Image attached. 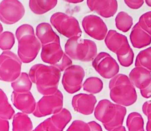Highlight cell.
<instances>
[{"label":"cell","instance_id":"d4e9b609","mask_svg":"<svg viewBox=\"0 0 151 131\" xmlns=\"http://www.w3.org/2000/svg\"><path fill=\"white\" fill-rule=\"evenodd\" d=\"M32 83L29 75L25 72H22L15 80L11 82V86L15 92H25L31 90Z\"/></svg>","mask_w":151,"mask_h":131},{"label":"cell","instance_id":"5bb4252c","mask_svg":"<svg viewBox=\"0 0 151 131\" xmlns=\"http://www.w3.org/2000/svg\"><path fill=\"white\" fill-rule=\"evenodd\" d=\"M82 26L88 36L97 41L104 39L108 32L107 26L104 21L96 15L85 16L82 20Z\"/></svg>","mask_w":151,"mask_h":131},{"label":"cell","instance_id":"d6a6232c","mask_svg":"<svg viewBox=\"0 0 151 131\" xmlns=\"http://www.w3.org/2000/svg\"><path fill=\"white\" fill-rule=\"evenodd\" d=\"M66 131H91L90 127L88 123L83 120H74Z\"/></svg>","mask_w":151,"mask_h":131},{"label":"cell","instance_id":"6da1fadb","mask_svg":"<svg viewBox=\"0 0 151 131\" xmlns=\"http://www.w3.org/2000/svg\"><path fill=\"white\" fill-rule=\"evenodd\" d=\"M61 72L54 66L37 63L30 68L28 75L32 82L35 84L38 92L46 95L58 90Z\"/></svg>","mask_w":151,"mask_h":131},{"label":"cell","instance_id":"484cf974","mask_svg":"<svg viewBox=\"0 0 151 131\" xmlns=\"http://www.w3.org/2000/svg\"><path fill=\"white\" fill-rule=\"evenodd\" d=\"M128 131H145L144 120L142 115L136 112L130 113L126 119Z\"/></svg>","mask_w":151,"mask_h":131},{"label":"cell","instance_id":"f35d334b","mask_svg":"<svg viewBox=\"0 0 151 131\" xmlns=\"http://www.w3.org/2000/svg\"><path fill=\"white\" fill-rule=\"evenodd\" d=\"M111 131H126V129L124 126L121 125L120 126H118V127L113 129Z\"/></svg>","mask_w":151,"mask_h":131},{"label":"cell","instance_id":"30bf717a","mask_svg":"<svg viewBox=\"0 0 151 131\" xmlns=\"http://www.w3.org/2000/svg\"><path fill=\"white\" fill-rule=\"evenodd\" d=\"M96 71L105 79H111L118 74L119 66L117 61L108 53L101 52L92 61Z\"/></svg>","mask_w":151,"mask_h":131},{"label":"cell","instance_id":"7402d4cb","mask_svg":"<svg viewBox=\"0 0 151 131\" xmlns=\"http://www.w3.org/2000/svg\"><path fill=\"white\" fill-rule=\"evenodd\" d=\"M12 131H32V122L28 114L18 112L12 117Z\"/></svg>","mask_w":151,"mask_h":131},{"label":"cell","instance_id":"8d00e7d4","mask_svg":"<svg viewBox=\"0 0 151 131\" xmlns=\"http://www.w3.org/2000/svg\"><path fill=\"white\" fill-rule=\"evenodd\" d=\"M9 124L6 119L0 117V131H9Z\"/></svg>","mask_w":151,"mask_h":131},{"label":"cell","instance_id":"7a4b0ae2","mask_svg":"<svg viewBox=\"0 0 151 131\" xmlns=\"http://www.w3.org/2000/svg\"><path fill=\"white\" fill-rule=\"evenodd\" d=\"M18 41V56L22 62L28 63L37 56L41 43L35 36L33 27L29 24L19 26L15 31Z\"/></svg>","mask_w":151,"mask_h":131},{"label":"cell","instance_id":"9c48e42d","mask_svg":"<svg viewBox=\"0 0 151 131\" xmlns=\"http://www.w3.org/2000/svg\"><path fill=\"white\" fill-rule=\"evenodd\" d=\"M63 107V95L60 90L55 92L44 95L36 104L33 115L42 117L59 112Z\"/></svg>","mask_w":151,"mask_h":131},{"label":"cell","instance_id":"b9f144b4","mask_svg":"<svg viewBox=\"0 0 151 131\" xmlns=\"http://www.w3.org/2000/svg\"><path fill=\"white\" fill-rule=\"evenodd\" d=\"M2 31H3V26L1 24V23L0 22V34L2 32Z\"/></svg>","mask_w":151,"mask_h":131},{"label":"cell","instance_id":"2e32d148","mask_svg":"<svg viewBox=\"0 0 151 131\" xmlns=\"http://www.w3.org/2000/svg\"><path fill=\"white\" fill-rule=\"evenodd\" d=\"M11 99L14 106L22 112L31 114L35 110L37 102L29 91L25 92H17L13 91Z\"/></svg>","mask_w":151,"mask_h":131},{"label":"cell","instance_id":"7c38bea8","mask_svg":"<svg viewBox=\"0 0 151 131\" xmlns=\"http://www.w3.org/2000/svg\"><path fill=\"white\" fill-rule=\"evenodd\" d=\"M85 71L83 67L77 65H71L64 71L61 83L64 90L68 93L73 94L82 88Z\"/></svg>","mask_w":151,"mask_h":131},{"label":"cell","instance_id":"44dd1931","mask_svg":"<svg viewBox=\"0 0 151 131\" xmlns=\"http://www.w3.org/2000/svg\"><path fill=\"white\" fill-rule=\"evenodd\" d=\"M127 42L128 40L125 35L113 29L108 31L104 38V42L107 48L114 53Z\"/></svg>","mask_w":151,"mask_h":131},{"label":"cell","instance_id":"60d3db41","mask_svg":"<svg viewBox=\"0 0 151 131\" xmlns=\"http://www.w3.org/2000/svg\"><path fill=\"white\" fill-rule=\"evenodd\" d=\"M146 5L150 7H151V0H145Z\"/></svg>","mask_w":151,"mask_h":131},{"label":"cell","instance_id":"836d02e7","mask_svg":"<svg viewBox=\"0 0 151 131\" xmlns=\"http://www.w3.org/2000/svg\"><path fill=\"white\" fill-rule=\"evenodd\" d=\"M143 113L147 117L146 123V131H151V100L145 102L142 105Z\"/></svg>","mask_w":151,"mask_h":131},{"label":"cell","instance_id":"4316f807","mask_svg":"<svg viewBox=\"0 0 151 131\" xmlns=\"http://www.w3.org/2000/svg\"><path fill=\"white\" fill-rule=\"evenodd\" d=\"M14 115V109L9 103L5 93L0 88V117L9 120Z\"/></svg>","mask_w":151,"mask_h":131},{"label":"cell","instance_id":"e575fe53","mask_svg":"<svg viewBox=\"0 0 151 131\" xmlns=\"http://www.w3.org/2000/svg\"><path fill=\"white\" fill-rule=\"evenodd\" d=\"M124 2L129 8L132 9H139L144 4V0H124Z\"/></svg>","mask_w":151,"mask_h":131},{"label":"cell","instance_id":"d590c367","mask_svg":"<svg viewBox=\"0 0 151 131\" xmlns=\"http://www.w3.org/2000/svg\"><path fill=\"white\" fill-rule=\"evenodd\" d=\"M140 94L143 98L146 99L151 98V82L147 86L140 89Z\"/></svg>","mask_w":151,"mask_h":131},{"label":"cell","instance_id":"d6986e66","mask_svg":"<svg viewBox=\"0 0 151 131\" xmlns=\"http://www.w3.org/2000/svg\"><path fill=\"white\" fill-rule=\"evenodd\" d=\"M129 38L132 46L135 48L141 49L151 43V35L145 31L138 23L132 28Z\"/></svg>","mask_w":151,"mask_h":131},{"label":"cell","instance_id":"8992f818","mask_svg":"<svg viewBox=\"0 0 151 131\" xmlns=\"http://www.w3.org/2000/svg\"><path fill=\"white\" fill-rule=\"evenodd\" d=\"M40 56L44 62L55 66L61 72L64 71L72 65L71 59L63 52L60 42H54L41 45Z\"/></svg>","mask_w":151,"mask_h":131},{"label":"cell","instance_id":"f546056e","mask_svg":"<svg viewBox=\"0 0 151 131\" xmlns=\"http://www.w3.org/2000/svg\"><path fill=\"white\" fill-rule=\"evenodd\" d=\"M134 65L145 68L151 71V46L143 49L138 53Z\"/></svg>","mask_w":151,"mask_h":131},{"label":"cell","instance_id":"7bdbcfd3","mask_svg":"<svg viewBox=\"0 0 151 131\" xmlns=\"http://www.w3.org/2000/svg\"><path fill=\"white\" fill-rule=\"evenodd\" d=\"M32 131H34V130H32Z\"/></svg>","mask_w":151,"mask_h":131},{"label":"cell","instance_id":"4fadbf2b","mask_svg":"<svg viewBox=\"0 0 151 131\" xmlns=\"http://www.w3.org/2000/svg\"><path fill=\"white\" fill-rule=\"evenodd\" d=\"M71 118L70 112L65 108H63L59 112L53 114L40 123L34 131H63Z\"/></svg>","mask_w":151,"mask_h":131},{"label":"cell","instance_id":"9a60e30c","mask_svg":"<svg viewBox=\"0 0 151 131\" xmlns=\"http://www.w3.org/2000/svg\"><path fill=\"white\" fill-rule=\"evenodd\" d=\"M97 103V99L93 94L78 93L74 95L71 100V105L74 110L84 115L93 113Z\"/></svg>","mask_w":151,"mask_h":131},{"label":"cell","instance_id":"52a82bcc","mask_svg":"<svg viewBox=\"0 0 151 131\" xmlns=\"http://www.w3.org/2000/svg\"><path fill=\"white\" fill-rule=\"evenodd\" d=\"M22 62L13 52L4 51L0 55V80L12 82L21 73Z\"/></svg>","mask_w":151,"mask_h":131},{"label":"cell","instance_id":"ba28073f","mask_svg":"<svg viewBox=\"0 0 151 131\" xmlns=\"http://www.w3.org/2000/svg\"><path fill=\"white\" fill-rule=\"evenodd\" d=\"M50 22L60 34L66 38L81 36L82 31L79 22L72 16L64 12H57L51 15Z\"/></svg>","mask_w":151,"mask_h":131},{"label":"cell","instance_id":"74e56055","mask_svg":"<svg viewBox=\"0 0 151 131\" xmlns=\"http://www.w3.org/2000/svg\"><path fill=\"white\" fill-rule=\"evenodd\" d=\"M88 124L90 127L91 131H103L101 126L95 121L89 122Z\"/></svg>","mask_w":151,"mask_h":131},{"label":"cell","instance_id":"4dcf8cb0","mask_svg":"<svg viewBox=\"0 0 151 131\" xmlns=\"http://www.w3.org/2000/svg\"><path fill=\"white\" fill-rule=\"evenodd\" d=\"M15 43V36L9 31L2 32L0 34V49L2 51H9Z\"/></svg>","mask_w":151,"mask_h":131},{"label":"cell","instance_id":"ab89813d","mask_svg":"<svg viewBox=\"0 0 151 131\" xmlns=\"http://www.w3.org/2000/svg\"><path fill=\"white\" fill-rule=\"evenodd\" d=\"M63 1L70 4H78L84 1V0H63Z\"/></svg>","mask_w":151,"mask_h":131},{"label":"cell","instance_id":"83f0119b","mask_svg":"<svg viewBox=\"0 0 151 131\" xmlns=\"http://www.w3.org/2000/svg\"><path fill=\"white\" fill-rule=\"evenodd\" d=\"M133 23V18L124 11L119 12L115 18L116 28L123 32H128L131 29Z\"/></svg>","mask_w":151,"mask_h":131},{"label":"cell","instance_id":"ffe728a7","mask_svg":"<svg viewBox=\"0 0 151 131\" xmlns=\"http://www.w3.org/2000/svg\"><path fill=\"white\" fill-rule=\"evenodd\" d=\"M36 36L41 45L54 42H60L59 36L53 31L51 25L47 22L40 23L37 26Z\"/></svg>","mask_w":151,"mask_h":131},{"label":"cell","instance_id":"cb8c5ba5","mask_svg":"<svg viewBox=\"0 0 151 131\" xmlns=\"http://www.w3.org/2000/svg\"><path fill=\"white\" fill-rule=\"evenodd\" d=\"M119 63L123 67H129L133 62L134 52L129 41L123 45L116 53Z\"/></svg>","mask_w":151,"mask_h":131},{"label":"cell","instance_id":"277c9868","mask_svg":"<svg viewBox=\"0 0 151 131\" xmlns=\"http://www.w3.org/2000/svg\"><path fill=\"white\" fill-rule=\"evenodd\" d=\"M109 87L110 98L115 103L129 106L134 104L137 99V95L134 86L129 76L124 74L118 73L111 78Z\"/></svg>","mask_w":151,"mask_h":131},{"label":"cell","instance_id":"603a6c76","mask_svg":"<svg viewBox=\"0 0 151 131\" xmlns=\"http://www.w3.org/2000/svg\"><path fill=\"white\" fill-rule=\"evenodd\" d=\"M58 0H29L31 11L37 15H42L55 7Z\"/></svg>","mask_w":151,"mask_h":131},{"label":"cell","instance_id":"e0dca14e","mask_svg":"<svg viewBox=\"0 0 151 131\" xmlns=\"http://www.w3.org/2000/svg\"><path fill=\"white\" fill-rule=\"evenodd\" d=\"M87 5L91 11L106 18L113 16L118 9L117 0H87Z\"/></svg>","mask_w":151,"mask_h":131},{"label":"cell","instance_id":"5b68a950","mask_svg":"<svg viewBox=\"0 0 151 131\" xmlns=\"http://www.w3.org/2000/svg\"><path fill=\"white\" fill-rule=\"evenodd\" d=\"M64 49L65 53L72 59L82 62L93 61L97 55L96 43L81 36H73L67 41Z\"/></svg>","mask_w":151,"mask_h":131},{"label":"cell","instance_id":"f1b7e54d","mask_svg":"<svg viewBox=\"0 0 151 131\" xmlns=\"http://www.w3.org/2000/svg\"><path fill=\"white\" fill-rule=\"evenodd\" d=\"M103 88V81L97 77H89L83 84V90L90 94L100 93Z\"/></svg>","mask_w":151,"mask_h":131},{"label":"cell","instance_id":"8fae6325","mask_svg":"<svg viewBox=\"0 0 151 131\" xmlns=\"http://www.w3.org/2000/svg\"><path fill=\"white\" fill-rule=\"evenodd\" d=\"M24 14V6L18 0H2L0 2V21L5 24L17 23Z\"/></svg>","mask_w":151,"mask_h":131},{"label":"cell","instance_id":"1f68e13d","mask_svg":"<svg viewBox=\"0 0 151 131\" xmlns=\"http://www.w3.org/2000/svg\"><path fill=\"white\" fill-rule=\"evenodd\" d=\"M137 23L149 35H151V11H148L142 14Z\"/></svg>","mask_w":151,"mask_h":131},{"label":"cell","instance_id":"ac0fdd59","mask_svg":"<svg viewBox=\"0 0 151 131\" xmlns=\"http://www.w3.org/2000/svg\"><path fill=\"white\" fill-rule=\"evenodd\" d=\"M129 78L134 87L141 89L150 83L151 71L143 67L135 66L130 72Z\"/></svg>","mask_w":151,"mask_h":131},{"label":"cell","instance_id":"3957f363","mask_svg":"<svg viewBox=\"0 0 151 131\" xmlns=\"http://www.w3.org/2000/svg\"><path fill=\"white\" fill-rule=\"evenodd\" d=\"M125 106L114 103L108 99L100 100L94 110V117L101 122L107 131L123 125L126 115Z\"/></svg>","mask_w":151,"mask_h":131}]
</instances>
